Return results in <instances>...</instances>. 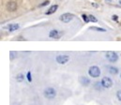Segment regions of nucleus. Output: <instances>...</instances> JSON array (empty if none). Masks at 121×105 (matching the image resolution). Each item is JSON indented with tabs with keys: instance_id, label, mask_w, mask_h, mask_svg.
Listing matches in <instances>:
<instances>
[{
	"instance_id": "obj_3",
	"label": "nucleus",
	"mask_w": 121,
	"mask_h": 105,
	"mask_svg": "<svg viewBox=\"0 0 121 105\" xmlns=\"http://www.w3.org/2000/svg\"><path fill=\"white\" fill-rule=\"evenodd\" d=\"M105 56H106V58H107L110 62H117V59H118V55H117V53L111 52V51L107 52L106 55H105Z\"/></svg>"
},
{
	"instance_id": "obj_13",
	"label": "nucleus",
	"mask_w": 121,
	"mask_h": 105,
	"mask_svg": "<svg viewBox=\"0 0 121 105\" xmlns=\"http://www.w3.org/2000/svg\"><path fill=\"white\" fill-rule=\"evenodd\" d=\"M24 79H25V76H24L23 74H19V75H17V77H16L17 82H23Z\"/></svg>"
},
{
	"instance_id": "obj_18",
	"label": "nucleus",
	"mask_w": 121,
	"mask_h": 105,
	"mask_svg": "<svg viewBox=\"0 0 121 105\" xmlns=\"http://www.w3.org/2000/svg\"><path fill=\"white\" fill-rule=\"evenodd\" d=\"M117 100L121 101V90L119 91H117Z\"/></svg>"
},
{
	"instance_id": "obj_16",
	"label": "nucleus",
	"mask_w": 121,
	"mask_h": 105,
	"mask_svg": "<svg viewBox=\"0 0 121 105\" xmlns=\"http://www.w3.org/2000/svg\"><path fill=\"white\" fill-rule=\"evenodd\" d=\"M89 16V20H90V22H93V23H97L98 22V20L93 16V15H88Z\"/></svg>"
},
{
	"instance_id": "obj_9",
	"label": "nucleus",
	"mask_w": 121,
	"mask_h": 105,
	"mask_svg": "<svg viewBox=\"0 0 121 105\" xmlns=\"http://www.w3.org/2000/svg\"><path fill=\"white\" fill-rule=\"evenodd\" d=\"M57 8H58V6H57V5H53V6L46 11V14H47V15L53 14V13H55V12L57 10Z\"/></svg>"
},
{
	"instance_id": "obj_5",
	"label": "nucleus",
	"mask_w": 121,
	"mask_h": 105,
	"mask_svg": "<svg viewBox=\"0 0 121 105\" xmlns=\"http://www.w3.org/2000/svg\"><path fill=\"white\" fill-rule=\"evenodd\" d=\"M73 18H74V15L71 13H64L59 17L60 21L63 23H69Z\"/></svg>"
},
{
	"instance_id": "obj_7",
	"label": "nucleus",
	"mask_w": 121,
	"mask_h": 105,
	"mask_svg": "<svg viewBox=\"0 0 121 105\" xmlns=\"http://www.w3.org/2000/svg\"><path fill=\"white\" fill-rule=\"evenodd\" d=\"M49 37L52 38H60L62 37V32L58 30H52L49 33Z\"/></svg>"
},
{
	"instance_id": "obj_20",
	"label": "nucleus",
	"mask_w": 121,
	"mask_h": 105,
	"mask_svg": "<svg viewBox=\"0 0 121 105\" xmlns=\"http://www.w3.org/2000/svg\"><path fill=\"white\" fill-rule=\"evenodd\" d=\"M117 19H118V17H117V15H114V16H113V20H114V21H117Z\"/></svg>"
},
{
	"instance_id": "obj_12",
	"label": "nucleus",
	"mask_w": 121,
	"mask_h": 105,
	"mask_svg": "<svg viewBox=\"0 0 121 105\" xmlns=\"http://www.w3.org/2000/svg\"><path fill=\"white\" fill-rule=\"evenodd\" d=\"M109 72L112 74H117L118 72V69L115 67H109Z\"/></svg>"
},
{
	"instance_id": "obj_14",
	"label": "nucleus",
	"mask_w": 121,
	"mask_h": 105,
	"mask_svg": "<svg viewBox=\"0 0 121 105\" xmlns=\"http://www.w3.org/2000/svg\"><path fill=\"white\" fill-rule=\"evenodd\" d=\"M92 30H96V31H99V32H105L106 30L103 29V28H100V27H95V26H92L91 27Z\"/></svg>"
},
{
	"instance_id": "obj_19",
	"label": "nucleus",
	"mask_w": 121,
	"mask_h": 105,
	"mask_svg": "<svg viewBox=\"0 0 121 105\" xmlns=\"http://www.w3.org/2000/svg\"><path fill=\"white\" fill-rule=\"evenodd\" d=\"M49 3H50V1H49V0H47V1H44V2L42 3V4H40V5H39V7H44V6L48 5Z\"/></svg>"
},
{
	"instance_id": "obj_11",
	"label": "nucleus",
	"mask_w": 121,
	"mask_h": 105,
	"mask_svg": "<svg viewBox=\"0 0 121 105\" xmlns=\"http://www.w3.org/2000/svg\"><path fill=\"white\" fill-rule=\"evenodd\" d=\"M19 25H16V24H11V25H9V26H8V30L9 31V32H13V31H15V30H18L19 29Z\"/></svg>"
},
{
	"instance_id": "obj_4",
	"label": "nucleus",
	"mask_w": 121,
	"mask_h": 105,
	"mask_svg": "<svg viewBox=\"0 0 121 105\" xmlns=\"http://www.w3.org/2000/svg\"><path fill=\"white\" fill-rule=\"evenodd\" d=\"M100 84H101L102 87H104V88H110L113 85V81L109 77H103L102 80H101V82H100Z\"/></svg>"
},
{
	"instance_id": "obj_6",
	"label": "nucleus",
	"mask_w": 121,
	"mask_h": 105,
	"mask_svg": "<svg viewBox=\"0 0 121 105\" xmlns=\"http://www.w3.org/2000/svg\"><path fill=\"white\" fill-rule=\"evenodd\" d=\"M69 56L66 55H59L56 56V62L59 64H66L67 62H69Z\"/></svg>"
},
{
	"instance_id": "obj_8",
	"label": "nucleus",
	"mask_w": 121,
	"mask_h": 105,
	"mask_svg": "<svg viewBox=\"0 0 121 105\" xmlns=\"http://www.w3.org/2000/svg\"><path fill=\"white\" fill-rule=\"evenodd\" d=\"M7 8L9 11H15L17 9V4L14 1H10L7 4Z\"/></svg>"
},
{
	"instance_id": "obj_1",
	"label": "nucleus",
	"mask_w": 121,
	"mask_h": 105,
	"mask_svg": "<svg viewBox=\"0 0 121 105\" xmlns=\"http://www.w3.org/2000/svg\"><path fill=\"white\" fill-rule=\"evenodd\" d=\"M44 96L48 100H53L56 96V91L54 88H52V87H48V88H46L44 90Z\"/></svg>"
},
{
	"instance_id": "obj_17",
	"label": "nucleus",
	"mask_w": 121,
	"mask_h": 105,
	"mask_svg": "<svg viewBox=\"0 0 121 105\" xmlns=\"http://www.w3.org/2000/svg\"><path fill=\"white\" fill-rule=\"evenodd\" d=\"M26 78H27V80H28V82L30 83L31 81H32V78H31V72L30 71H28L27 72V74H26Z\"/></svg>"
},
{
	"instance_id": "obj_21",
	"label": "nucleus",
	"mask_w": 121,
	"mask_h": 105,
	"mask_svg": "<svg viewBox=\"0 0 121 105\" xmlns=\"http://www.w3.org/2000/svg\"><path fill=\"white\" fill-rule=\"evenodd\" d=\"M120 77H121V75H120Z\"/></svg>"
},
{
	"instance_id": "obj_15",
	"label": "nucleus",
	"mask_w": 121,
	"mask_h": 105,
	"mask_svg": "<svg viewBox=\"0 0 121 105\" xmlns=\"http://www.w3.org/2000/svg\"><path fill=\"white\" fill-rule=\"evenodd\" d=\"M82 18H83V20H84L86 23L90 22V20H89V16H87L86 14H83V15H82Z\"/></svg>"
},
{
	"instance_id": "obj_10",
	"label": "nucleus",
	"mask_w": 121,
	"mask_h": 105,
	"mask_svg": "<svg viewBox=\"0 0 121 105\" xmlns=\"http://www.w3.org/2000/svg\"><path fill=\"white\" fill-rule=\"evenodd\" d=\"M80 83L83 84V85H88L89 84H90V80L88 79V78H86V77H84V76H82V77H80Z\"/></svg>"
},
{
	"instance_id": "obj_2",
	"label": "nucleus",
	"mask_w": 121,
	"mask_h": 105,
	"mask_svg": "<svg viewBox=\"0 0 121 105\" xmlns=\"http://www.w3.org/2000/svg\"><path fill=\"white\" fill-rule=\"evenodd\" d=\"M88 74L92 78H98L100 75V70L97 66H92L88 70Z\"/></svg>"
}]
</instances>
